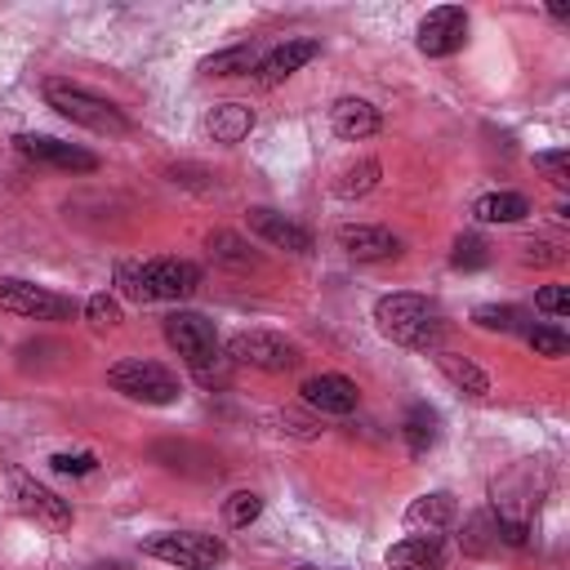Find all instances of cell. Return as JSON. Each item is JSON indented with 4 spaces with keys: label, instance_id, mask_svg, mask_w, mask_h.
I'll return each instance as SVG.
<instances>
[{
    "label": "cell",
    "instance_id": "1",
    "mask_svg": "<svg viewBox=\"0 0 570 570\" xmlns=\"http://www.w3.org/2000/svg\"><path fill=\"white\" fill-rule=\"evenodd\" d=\"M374 330L396 343V347H410V352H436L441 338H445V312L436 298L428 294H410V289H396V294H383L374 303Z\"/></svg>",
    "mask_w": 570,
    "mask_h": 570
},
{
    "label": "cell",
    "instance_id": "2",
    "mask_svg": "<svg viewBox=\"0 0 570 570\" xmlns=\"http://www.w3.org/2000/svg\"><path fill=\"white\" fill-rule=\"evenodd\" d=\"M165 343L187 361V370L200 387H227L232 383V356L218 347V334H214L209 316L187 312V307L169 312L165 316Z\"/></svg>",
    "mask_w": 570,
    "mask_h": 570
},
{
    "label": "cell",
    "instance_id": "3",
    "mask_svg": "<svg viewBox=\"0 0 570 570\" xmlns=\"http://www.w3.org/2000/svg\"><path fill=\"white\" fill-rule=\"evenodd\" d=\"M40 98H45V107H53L62 120H71V125H80V129H89V134H107V138L129 134V116H125L111 98H102V94H94V89H85V85H76V80L49 76V80L40 85Z\"/></svg>",
    "mask_w": 570,
    "mask_h": 570
},
{
    "label": "cell",
    "instance_id": "4",
    "mask_svg": "<svg viewBox=\"0 0 570 570\" xmlns=\"http://www.w3.org/2000/svg\"><path fill=\"white\" fill-rule=\"evenodd\" d=\"M142 552L178 570H214L227 561V543L205 530H156L142 539Z\"/></svg>",
    "mask_w": 570,
    "mask_h": 570
},
{
    "label": "cell",
    "instance_id": "5",
    "mask_svg": "<svg viewBox=\"0 0 570 570\" xmlns=\"http://www.w3.org/2000/svg\"><path fill=\"white\" fill-rule=\"evenodd\" d=\"M107 383L129 396V401H142V405H174L183 396L178 387V374L160 361H147V356H125L107 370Z\"/></svg>",
    "mask_w": 570,
    "mask_h": 570
},
{
    "label": "cell",
    "instance_id": "6",
    "mask_svg": "<svg viewBox=\"0 0 570 570\" xmlns=\"http://www.w3.org/2000/svg\"><path fill=\"white\" fill-rule=\"evenodd\" d=\"M0 312L27 316V321H71L80 312V303L49 285H36L22 276H0Z\"/></svg>",
    "mask_w": 570,
    "mask_h": 570
},
{
    "label": "cell",
    "instance_id": "7",
    "mask_svg": "<svg viewBox=\"0 0 570 570\" xmlns=\"http://www.w3.org/2000/svg\"><path fill=\"white\" fill-rule=\"evenodd\" d=\"M227 356L232 365H249V370H263V374H285L303 361L298 343H289L285 334L276 330H240L227 338Z\"/></svg>",
    "mask_w": 570,
    "mask_h": 570
},
{
    "label": "cell",
    "instance_id": "8",
    "mask_svg": "<svg viewBox=\"0 0 570 570\" xmlns=\"http://www.w3.org/2000/svg\"><path fill=\"white\" fill-rule=\"evenodd\" d=\"M4 481H9V494H13L18 512H27L36 525H45V530H71V517H76L71 503L62 494H53L45 481H36L27 468H9Z\"/></svg>",
    "mask_w": 570,
    "mask_h": 570
},
{
    "label": "cell",
    "instance_id": "9",
    "mask_svg": "<svg viewBox=\"0 0 570 570\" xmlns=\"http://www.w3.org/2000/svg\"><path fill=\"white\" fill-rule=\"evenodd\" d=\"M414 45H419V53H428V58H450V53H459V49L468 45V9H459V4H436V9H428L423 22H419V31H414Z\"/></svg>",
    "mask_w": 570,
    "mask_h": 570
},
{
    "label": "cell",
    "instance_id": "10",
    "mask_svg": "<svg viewBox=\"0 0 570 570\" xmlns=\"http://www.w3.org/2000/svg\"><path fill=\"white\" fill-rule=\"evenodd\" d=\"M196 285H200V267L187 258H147L142 263V298L147 303H156V298L183 303L196 294Z\"/></svg>",
    "mask_w": 570,
    "mask_h": 570
},
{
    "label": "cell",
    "instance_id": "11",
    "mask_svg": "<svg viewBox=\"0 0 570 570\" xmlns=\"http://www.w3.org/2000/svg\"><path fill=\"white\" fill-rule=\"evenodd\" d=\"M13 147L36 160V165H49V169H67V174H94L98 169V156L76 147V142H62V138H49V134H13Z\"/></svg>",
    "mask_w": 570,
    "mask_h": 570
},
{
    "label": "cell",
    "instance_id": "12",
    "mask_svg": "<svg viewBox=\"0 0 570 570\" xmlns=\"http://www.w3.org/2000/svg\"><path fill=\"white\" fill-rule=\"evenodd\" d=\"M334 240L356 263H383V258H396L401 254V240L387 227H379V223H343L334 232Z\"/></svg>",
    "mask_w": 570,
    "mask_h": 570
},
{
    "label": "cell",
    "instance_id": "13",
    "mask_svg": "<svg viewBox=\"0 0 570 570\" xmlns=\"http://www.w3.org/2000/svg\"><path fill=\"white\" fill-rule=\"evenodd\" d=\"M249 232L263 236L272 249H285V254H312V232L294 218H285L281 209H267V205H254L249 209Z\"/></svg>",
    "mask_w": 570,
    "mask_h": 570
},
{
    "label": "cell",
    "instance_id": "14",
    "mask_svg": "<svg viewBox=\"0 0 570 570\" xmlns=\"http://www.w3.org/2000/svg\"><path fill=\"white\" fill-rule=\"evenodd\" d=\"M454 517H459L454 494L428 490V494H419V499L405 508V530L419 534V539H441V534L454 525Z\"/></svg>",
    "mask_w": 570,
    "mask_h": 570
},
{
    "label": "cell",
    "instance_id": "15",
    "mask_svg": "<svg viewBox=\"0 0 570 570\" xmlns=\"http://www.w3.org/2000/svg\"><path fill=\"white\" fill-rule=\"evenodd\" d=\"M298 392H303V405L316 414H352L361 401V392L347 374H312Z\"/></svg>",
    "mask_w": 570,
    "mask_h": 570
},
{
    "label": "cell",
    "instance_id": "16",
    "mask_svg": "<svg viewBox=\"0 0 570 570\" xmlns=\"http://www.w3.org/2000/svg\"><path fill=\"white\" fill-rule=\"evenodd\" d=\"M316 53H321V45H316V40H285V45H276V49H267V53L258 58L254 80H258L263 89H276V85H281V80H289L298 67H307Z\"/></svg>",
    "mask_w": 570,
    "mask_h": 570
},
{
    "label": "cell",
    "instance_id": "17",
    "mask_svg": "<svg viewBox=\"0 0 570 570\" xmlns=\"http://www.w3.org/2000/svg\"><path fill=\"white\" fill-rule=\"evenodd\" d=\"M254 125H258V116H254V107H245V102H214V107L205 111V134H209L218 147L245 142Z\"/></svg>",
    "mask_w": 570,
    "mask_h": 570
},
{
    "label": "cell",
    "instance_id": "18",
    "mask_svg": "<svg viewBox=\"0 0 570 570\" xmlns=\"http://www.w3.org/2000/svg\"><path fill=\"white\" fill-rule=\"evenodd\" d=\"M330 129L343 142H365L370 134H379V107L365 98H338L330 107Z\"/></svg>",
    "mask_w": 570,
    "mask_h": 570
},
{
    "label": "cell",
    "instance_id": "19",
    "mask_svg": "<svg viewBox=\"0 0 570 570\" xmlns=\"http://www.w3.org/2000/svg\"><path fill=\"white\" fill-rule=\"evenodd\" d=\"M428 356L436 361V370L445 374V383H450L454 392H463V396H472V401L490 396V374H485L476 361H468V356H459V352H445V347H436V352H428Z\"/></svg>",
    "mask_w": 570,
    "mask_h": 570
},
{
    "label": "cell",
    "instance_id": "20",
    "mask_svg": "<svg viewBox=\"0 0 570 570\" xmlns=\"http://www.w3.org/2000/svg\"><path fill=\"white\" fill-rule=\"evenodd\" d=\"M401 441H405V450H410L414 459H423V454L441 441V414H436V405L410 401L405 414H401Z\"/></svg>",
    "mask_w": 570,
    "mask_h": 570
},
{
    "label": "cell",
    "instance_id": "21",
    "mask_svg": "<svg viewBox=\"0 0 570 570\" xmlns=\"http://www.w3.org/2000/svg\"><path fill=\"white\" fill-rule=\"evenodd\" d=\"M459 548H463V557H494L499 548H508V534H503V521L490 512V508H481V512H472L468 521H463V534H459Z\"/></svg>",
    "mask_w": 570,
    "mask_h": 570
},
{
    "label": "cell",
    "instance_id": "22",
    "mask_svg": "<svg viewBox=\"0 0 570 570\" xmlns=\"http://www.w3.org/2000/svg\"><path fill=\"white\" fill-rule=\"evenodd\" d=\"M383 561H387V570H445L441 539H419V534L396 539Z\"/></svg>",
    "mask_w": 570,
    "mask_h": 570
},
{
    "label": "cell",
    "instance_id": "23",
    "mask_svg": "<svg viewBox=\"0 0 570 570\" xmlns=\"http://www.w3.org/2000/svg\"><path fill=\"white\" fill-rule=\"evenodd\" d=\"M205 249H209V258H214L218 267H232V272H249V267H258V254L249 249V240L236 236V232H227V227L209 232V236H205Z\"/></svg>",
    "mask_w": 570,
    "mask_h": 570
},
{
    "label": "cell",
    "instance_id": "24",
    "mask_svg": "<svg viewBox=\"0 0 570 570\" xmlns=\"http://www.w3.org/2000/svg\"><path fill=\"white\" fill-rule=\"evenodd\" d=\"M525 214H530V200L521 191H485L472 200L476 223H521Z\"/></svg>",
    "mask_w": 570,
    "mask_h": 570
},
{
    "label": "cell",
    "instance_id": "25",
    "mask_svg": "<svg viewBox=\"0 0 570 570\" xmlns=\"http://www.w3.org/2000/svg\"><path fill=\"white\" fill-rule=\"evenodd\" d=\"M472 325L490 330V334H521V330H530V312L517 303H481V307H472Z\"/></svg>",
    "mask_w": 570,
    "mask_h": 570
},
{
    "label": "cell",
    "instance_id": "26",
    "mask_svg": "<svg viewBox=\"0 0 570 570\" xmlns=\"http://www.w3.org/2000/svg\"><path fill=\"white\" fill-rule=\"evenodd\" d=\"M258 67V49L254 45H227L209 58H200V76H249Z\"/></svg>",
    "mask_w": 570,
    "mask_h": 570
},
{
    "label": "cell",
    "instance_id": "27",
    "mask_svg": "<svg viewBox=\"0 0 570 570\" xmlns=\"http://www.w3.org/2000/svg\"><path fill=\"white\" fill-rule=\"evenodd\" d=\"M379 178H383V165H379L374 156H365V160H356V165H347V169L338 174L334 191H338L343 200H352V196H365V191H374V187H379Z\"/></svg>",
    "mask_w": 570,
    "mask_h": 570
},
{
    "label": "cell",
    "instance_id": "28",
    "mask_svg": "<svg viewBox=\"0 0 570 570\" xmlns=\"http://www.w3.org/2000/svg\"><path fill=\"white\" fill-rule=\"evenodd\" d=\"M258 517H263V494H254V490H232V494L223 499V525L245 530V525H254Z\"/></svg>",
    "mask_w": 570,
    "mask_h": 570
},
{
    "label": "cell",
    "instance_id": "29",
    "mask_svg": "<svg viewBox=\"0 0 570 570\" xmlns=\"http://www.w3.org/2000/svg\"><path fill=\"white\" fill-rule=\"evenodd\" d=\"M490 263V245L476 236V232H463L459 240H454V249H450V267H459V272H481Z\"/></svg>",
    "mask_w": 570,
    "mask_h": 570
},
{
    "label": "cell",
    "instance_id": "30",
    "mask_svg": "<svg viewBox=\"0 0 570 570\" xmlns=\"http://www.w3.org/2000/svg\"><path fill=\"white\" fill-rule=\"evenodd\" d=\"M525 343L534 347V356H566L570 352V338L561 325H530L525 330Z\"/></svg>",
    "mask_w": 570,
    "mask_h": 570
},
{
    "label": "cell",
    "instance_id": "31",
    "mask_svg": "<svg viewBox=\"0 0 570 570\" xmlns=\"http://www.w3.org/2000/svg\"><path fill=\"white\" fill-rule=\"evenodd\" d=\"M85 321L94 325V330H116L120 325V303H116V294H89L85 298Z\"/></svg>",
    "mask_w": 570,
    "mask_h": 570
},
{
    "label": "cell",
    "instance_id": "32",
    "mask_svg": "<svg viewBox=\"0 0 570 570\" xmlns=\"http://www.w3.org/2000/svg\"><path fill=\"white\" fill-rule=\"evenodd\" d=\"M49 468L58 476H89L98 468V459L89 450H58V454H49Z\"/></svg>",
    "mask_w": 570,
    "mask_h": 570
},
{
    "label": "cell",
    "instance_id": "33",
    "mask_svg": "<svg viewBox=\"0 0 570 570\" xmlns=\"http://www.w3.org/2000/svg\"><path fill=\"white\" fill-rule=\"evenodd\" d=\"M534 169H543L552 187H566V183H570V151H566V147L534 151Z\"/></svg>",
    "mask_w": 570,
    "mask_h": 570
},
{
    "label": "cell",
    "instance_id": "34",
    "mask_svg": "<svg viewBox=\"0 0 570 570\" xmlns=\"http://www.w3.org/2000/svg\"><path fill=\"white\" fill-rule=\"evenodd\" d=\"M116 289H120L129 303H147V298H142V258H120V263H116Z\"/></svg>",
    "mask_w": 570,
    "mask_h": 570
},
{
    "label": "cell",
    "instance_id": "35",
    "mask_svg": "<svg viewBox=\"0 0 570 570\" xmlns=\"http://www.w3.org/2000/svg\"><path fill=\"white\" fill-rule=\"evenodd\" d=\"M276 423H281V432H289V436H298V441L321 436V423H316L312 414H298V410H281V414H276Z\"/></svg>",
    "mask_w": 570,
    "mask_h": 570
},
{
    "label": "cell",
    "instance_id": "36",
    "mask_svg": "<svg viewBox=\"0 0 570 570\" xmlns=\"http://www.w3.org/2000/svg\"><path fill=\"white\" fill-rule=\"evenodd\" d=\"M534 307L548 312V316H570V289L566 285H543L534 294Z\"/></svg>",
    "mask_w": 570,
    "mask_h": 570
},
{
    "label": "cell",
    "instance_id": "37",
    "mask_svg": "<svg viewBox=\"0 0 570 570\" xmlns=\"http://www.w3.org/2000/svg\"><path fill=\"white\" fill-rule=\"evenodd\" d=\"M521 258H525V263H561V249L548 245V240H525V245H521Z\"/></svg>",
    "mask_w": 570,
    "mask_h": 570
},
{
    "label": "cell",
    "instance_id": "38",
    "mask_svg": "<svg viewBox=\"0 0 570 570\" xmlns=\"http://www.w3.org/2000/svg\"><path fill=\"white\" fill-rule=\"evenodd\" d=\"M89 570H125L120 561H98V566H89Z\"/></svg>",
    "mask_w": 570,
    "mask_h": 570
},
{
    "label": "cell",
    "instance_id": "39",
    "mask_svg": "<svg viewBox=\"0 0 570 570\" xmlns=\"http://www.w3.org/2000/svg\"><path fill=\"white\" fill-rule=\"evenodd\" d=\"M298 570H316V566H298Z\"/></svg>",
    "mask_w": 570,
    "mask_h": 570
}]
</instances>
